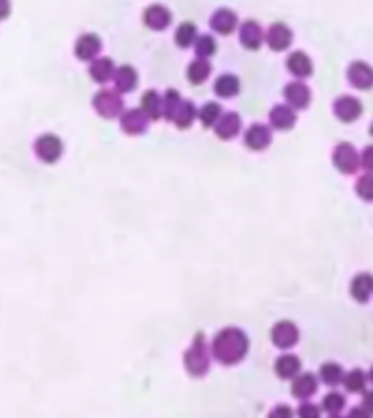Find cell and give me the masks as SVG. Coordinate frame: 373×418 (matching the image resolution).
<instances>
[{
  "instance_id": "cell-21",
  "label": "cell",
  "mask_w": 373,
  "mask_h": 418,
  "mask_svg": "<svg viewBox=\"0 0 373 418\" xmlns=\"http://www.w3.org/2000/svg\"><path fill=\"white\" fill-rule=\"evenodd\" d=\"M90 77L92 81H96L98 85H105L114 81V75H116V64L110 59V57H96L92 64H90Z\"/></svg>"
},
{
  "instance_id": "cell-19",
  "label": "cell",
  "mask_w": 373,
  "mask_h": 418,
  "mask_svg": "<svg viewBox=\"0 0 373 418\" xmlns=\"http://www.w3.org/2000/svg\"><path fill=\"white\" fill-rule=\"evenodd\" d=\"M242 131V120L238 114L234 112H227L219 118V122L214 124V133L221 137V140H232L236 137L238 133Z\"/></svg>"
},
{
  "instance_id": "cell-32",
  "label": "cell",
  "mask_w": 373,
  "mask_h": 418,
  "mask_svg": "<svg viewBox=\"0 0 373 418\" xmlns=\"http://www.w3.org/2000/svg\"><path fill=\"white\" fill-rule=\"evenodd\" d=\"M221 116H223V109L217 103H205L199 109V120H201V124L205 126V129H214V124L219 122Z\"/></svg>"
},
{
  "instance_id": "cell-23",
  "label": "cell",
  "mask_w": 373,
  "mask_h": 418,
  "mask_svg": "<svg viewBox=\"0 0 373 418\" xmlns=\"http://www.w3.org/2000/svg\"><path fill=\"white\" fill-rule=\"evenodd\" d=\"M301 373V359L293 353H284L275 359V375L284 381H293Z\"/></svg>"
},
{
  "instance_id": "cell-25",
  "label": "cell",
  "mask_w": 373,
  "mask_h": 418,
  "mask_svg": "<svg viewBox=\"0 0 373 418\" xmlns=\"http://www.w3.org/2000/svg\"><path fill=\"white\" fill-rule=\"evenodd\" d=\"M140 109L149 116V120H159L164 118V105H162V96H159L155 89H149V92L142 94L140 98Z\"/></svg>"
},
{
  "instance_id": "cell-41",
  "label": "cell",
  "mask_w": 373,
  "mask_h": 418,
  "mask_svg": "<svg viewBox=\"0 0 373 418\" xmlns=\"http://www.w3.org/2000/svg\"><path fill=\"white\" fill-rule=\"evenodd\" d=\"M347 418H373V414L367 412L365 408H353V410L347 414Z\"/></svg>"
},
{
  "instance_id": "cell-16",
  "label": "cell",
  "mask_w": 373,
  "mask_h": 418,
  "mask_svg": "<svg viewBox=\"0 0 373 418\" xmlns=\"http://www.w3.org/2000/svg\"><path fill=\"white\" fill-rule=\"evenodd\" d=\"M269 122H271L273 129H277V131H288V129H293L295 122H297V114H295V109L291 105H275L271 109V114H269Z\"/></svg>"
},
{
  "instance_id": "cell-28",
  "label": "cell",
  "mask_w": 373,
  "mask_h": 418,
  "mask_svg": "<svg viewBox=\"0 0 373 418\" xmlns=\"http://www.w3.org/2000/svg\"><path fill=\"white\" fill-rule=\"evenodd\" d=\"M240 92V79L234 75H221L214 81V94L221 98H232Z\"/></svg>"
},
{
  "instance_id": "cell-6",
  "label": "cell",
  "mask_w": 373,
  "mask_h": 418,
  "mask_svg": "<svg viewBox=\"0 0 373 418\" xmlns=\"http://www.w3.org/2000/svg\"><path fill=\"white\" fill-rule=\"evenodd\" d=\"M271 340H273V344L277 349H293L295 344L299 342V329H297V324L293 322V320H279V322H275L273 324V329H271Z\"/></svg>"
},
{
  "instance_id": "cell-30",
  "label": "cell",
  "mask_w": 373,
  "mask_h": 418,
  "mask_svg": "<svg viewBox=\"0 0 373 418\" xmlns=\"http://www.w3.org/2000/svg\"><path fill=\"white\" fill-rule=\"evenodd\" d=\"M343 377H345L343 366L336 364V361H326V364L319 368V379H321L326 386H339V384H343Z\"/></svg>"
},
{
  "instance_id": "cell-14",
  "label": "cell",
  "mask_w": 373,
  "mask_h": 418,
  "mask_svg": "<svg viewBox=\"0 0 373 418\" xmlns=\"http://www.w3.org/2000/svg\"><path fill=\"white\" fill-rule=\"evenodd\" d=\"M264 42L269 44L273 50H277V52L279 50H286L293 44V31L286 24L275 22V24L269 27V31L264 33Z\"/></svg>"
},
{
  "instance_id": "cell-3",
  "label": "cell",
  "mask_w": 373,
  "mask_h": 418,
  "mask_svg": "<svg viewBox=\"0 0 373 418\" xmlns=\"http://www.w3.org/2000/svg\"><path fill=\"white\" fill-rule=\"evenodd\" d=\"M92 105H94V112L105 118V120H114V118H120L122 112H124V100H122V94L116 92V89H110V87H103L94 94L92 98Z\"/></svg>"
},
{
  "instance_id": "cell-12",
  "label": "cell",
  "mask_w": 373,
  "mask_h": 418,
  "mask_svg": "<svg viewBox=\"0 0 373 418\" xmlns=\"http://www.w3.org/2000/svg\"><path fill=\"white\" fill-rule=\"evenodd\" d=\"M284 98H286V103L293 109H306L312 100V94H310V87L304 81H293L284 87Z\"/></svg>"
},
{
  "instance_id": "cell-7",
  "label": "cell",
  "mask_w": 373,
  "mask_h": 418,
  "mask_svg": "<svg viewBox=\"0 0 373 418\" xmlns=\"http://www.w3.org/2000/svg\"><path fill=\"white\" fill-rule=\"evenodd\" d=\"M149 116L142 112L140 107L136 109H124L120 116V129L127 135H142L149 129Z\"/></svg>"
},
{
  "instance_id": "cell-34",
  "label": "cell",
  "mask_w": 373,
  "mask_h": 418,
  "mask_svg": "<svg viewBox=\"0 0 373 418\" xmlns=\"http://www.w3.org/2000/svg\"><path fill=\"white\" fill-rule=\"evenodd\" d=\"M182 94L177 92V89H166L164 96H162V105H164V118L166 120H173V116L177 114V109L182 105Z\"/></svg>"
},
{
  "instance_id": "cell-31",
  "label": "cell",
  "mask_w": 373,
  "mask_h": 418,
  "mask_svg": "<svg viewBox=\"0 0 373 418\" xmlns=\"http://www.w3.org/2000/svg\"><path fill=\"white\" fill-rule=\"evenodd\" d=\"M197 38H199V33H197V27H194L192 22H182L180 27H177V31H175V44L180 46V48L194 46Z\"/></svg>"
},
{
  "instance_id": "cell-8",
  "label": "cell",
  "mask_w": 373,
  "mask_h": 418,
  "mask_svg": "<svg viewBox=\"0 0 373 418\" xmlns=\"http://www.w3.org/2000/svg\"><path fill=\"white\" fill-rule=\"evenodd\" d=\"M334 116L339 118L341 122H353L363 116V103L356 98V96H339L334 100V107H332Z\"/></svg>"
},
{
  "instance_id": "cell-15",
  "label": "cell",
  "mask_w": 373,
  "mask_h": 418,
  "mask_svg": "<svg viewBox=\"0 0 373 418\" xmlns=\"http://www.w3.org/2000/svg\"><path fill=\"white\" fill-rule=\"evenodd\" d=\"M319 390V379L312 375V373H299L295 379H293V396L299 398V401H308L310 396H314Z\"/></svg>"
},
{
  "instance_id": "cell-39",
  "label": "cell",
  "mask_w": 373,
  "mask_h": 418,
  "mask_svg": "<svg viewBox=\"0 0 373 418\" xmlns=\"http://www.w3.org/2000/svg\"><path fill=\"white\" fill-rule=\"evenodd\" d=\"M360 166H363L365 170L373 172V144L360 153Z\"/></svg>"
},
{
  "instance_id": "cell-5",
  "label": "cell",
  "mask_w": 373,
  "mask_h": 418,
  "mask_svg": "<svg viewBox=\"0 0 373 418\" xmlns=\"http://www.w3.org/2000/svg\"><path fill=\"white\" fill-rule=\"evenodd\" d=\"M33 151H35V155H38L40 161H44V163H57L59 157L64 155V142L55 133H44V135H40L38 140H35Z\"/></svg>"
},
{
  "instance_id": "cell-26",
  "label": "cell",
  "mask_w": 373,
  "mask_h": 418,
  "mask_svg": "<svg viewBox=\"0 0 373 418\" xmlns=\"http://www.w3.org/2000/svg\"><path fill=\"white\" fill-rule=\"evenodd\" d=\"M199 118V109L194 107L192 100H182L180 109H177V114L173 116V122L177 129H190L192 122Z\"/></svg>"
},
{
  "instance_id": "cell-44",
  "label": "cell",
  "mask_w": 373,
  "mask_h": 418,
  "mask_svg": "<svg viewBox=\"0 0 373 418\" xmlns=\"http://www.w3.org/2000/svg\"><path fill=\"white\" fill-rule=\"evenodd\" d=\"M330 418H345V416H341V414H330Z\"/></svg>"
},
{
  "instance_id": "cell-35",
  "label": "cell",
  "mask_w": 373,
  "mask_h": 418,
  "mask_svg": "<svg viewBox=\"0 0 373 418\" xmlns=\"http://www.w3.org/2000/svg\"><path fill=\"white\" fill-rule=\"evenodd\" d=\"M321 408L328 412V414H341V410L345 408V396L341 392H328L323 396V403Z\"/></svg>"
},
{
  "instance_id": "cell-4",
  "label": "cell",
  "mask_w": 373,
  "mask_h": 418,
  "mask_svg": "<svg viewBox=\"0 0 373 418\" xmlns=\"http://www.w3.org/2000/svg\"><path fill=\"white\" fill-rule=\"evenodd\" d=\"M332 161H334V168L343 172V174H356L360 168V153L351 147L347 142H341L334 147L332 153Z\"/></svg>"
},
{
  "instance_id": "cell-11",
  "label": "cell",
  "mask_w": 373,
  "mask_h": 418,
  "mask_svg": "<svg viewBox=\"0 0 373 418\" xmlns=\"http://www.w3.org/2000/svg\"><path fill=\"white\" fill-rule=\"evenodd\" d=\"M142 22H145L151 31H164L173 22V13L164 5H151L142 13Z\"/></svg>"
},
{
  "instance_id": "cell-36",
  "label": "cell",
  "mask_w": 373,
  "mask_h": 418,
  "mask_svg": "<svg viewBox=\"0 0 373 418\" xmlns=\"http://www.w3.org/2000/svg\"><path fill=\"white\" fill-rule=\"evenodd\" d=\"M356 192H358V196L363 198V201H373V172L363 174V177L358 179Z\"/></svg>"
},
{
  "instance_id": "cell-40",
  "label": "cell",
  "mask_w": 373,
  "mask_h": 418,
  "mask_svg": "<svg viewBox=\"0 0 373 418\" xmlns=\"http://www.w3.org/2000/svg\"><path fill=\"white\" fill-rule=\"evenodd\" d=\"M363 408L373 414V390H365L363 392Z\"/></svg>"
},
{
  "instance_id": "cell-2",
  "label": "cell",
  "mask_w": 373,
  "mask_h": 418,
  "mask_svg": "<svg viewBox=\"0 0 373 418\" xmlns=\"http://www.w3.org/2000/svg\"><path fill=\"white\" fill-rule=\"evenodd\" d=\"M210 357H212V351L205 342V336L199 331L194 336L192 344L188 347V351L184 353V366H186V373L190 377H203L207 375L210 371Z\"/></svg>"
},
{
  "instance_id": "cell-20",
  "label": "cell",
  "mask_w": 373,
  "mask_h": 418,
  "mask_svg": "<svg viewBox=\"0 0 373 418\" xmlns=\"http://www.w3.org/2000/svg\"><path fill=\"white\" fill-rule=\"evenodd\" d=\"M349 294H351L353 301L367 303L373 297V275H369V272H360V275L353 277L351 283H349Z\"/></svg>"
},
{
  "instance_id": "cell-9",
  "label": "cell",
  "mask_w": 373,
  "mask_h": 418,
  "mask_svg": "<svg viewBox=\"0 0 373 418\" xmlns=\"http://www.w3.org/2000/svg\"><path fill=\"white\" fill-rule=\"evenodd\" d=\"M101 50L103 42L96 33H83L75 44V54L81 61H94L96 57H101Z\"/></svg>"
},
{
  "instance_id": "cell-42",
  "label": "cell",
  "mask_w": 373,
  "mask_h": 418,
  "mask_svg": "<svg viewBox=\"0 0 373 418\" xmlns=\"http://www.w3.org/2000/svg\"><path fill=\"white\" fill-rule=\"evenodd\" d=\"M11 13V0H0V20H7Z\"/></svg>"
},
{
  "instance_id": "cell-17",
  "label": "cell",
  "mask_w": 373,
  "mask_h": 418,
  "mask_svg": "<svg viewBox=\"0 0 373 418\" xmlns=\"http://www.w3.org/2000/svg\"><path fill=\"white\" fill-rule=\"evenodd\" d=\"M238 38H240L242 48H247V50H258V48L264 44V31H262V27H260L258 22L247 20V22L240 27V31H238Z\"/></svg>"
},
{
  "instance_id": "cell-43",
  "label": "cell",
  "mask_w": 373,
  "mask_h": 418,
  "mask_svg": "<svg viewBox=\"0 0 373 418\" xmlns=\"http://www.w3.org/2000/svg\"><path fill=\"white\" fill-rule=\"evenodd\" d=\"M367 377H369V381L373 384V366H371V371H369V375H367Z\"/></svg>"
},
{
  "instance_id": "cell-38",
  "label": "cell",
  "mask_w": 373,
  "mask_h": 418,
  "mask_svg": "<svg viewBox=\"0 0 373 418\" xmlns=\"http://www.w3.org/2000/svg\"><path fill=\"white\" fill-rule=\"evenodd\" d=\"M266 418H295V412L288 405H277V408H273L269 412V416H266Z\"/></svg>"
},
{
  "instance_id": "cell-22",
  "label": "cell",
  "mask_w": 373,
  "mask_h": 418,
  "mask_svg": "<svg viewBox=\"0 0 373 418\" xmlns=\"http://www.w3.org/2000/svg\"><path fill=\"white\" fill-rule=\"evenodd\" d=\"M286 68H288V72H291L293 77L306 79V77L312 75V59L308 57V54H306L304 50H295V52L288 54Z\"/></svg>"
},
{
  "instance_id": "cell-45",
  "label": "cell",
  "mask_w": 373,
  "mask_h": 418,
  "mask_svg": "<svg viewBox=\"0 0 373 418\" xmlns=\"http://www.w3.org/2000/svg\"><path fill=\"white\" fill-rule=\"evenodd\" d=\"M369 133H371V135H373V124H371V126H369Z\"/></svg>"
},
{
  "instance_id": "cell-37",
  "label": "cell",
  "mask_w": 373,
  "mask_h": 418,
  "mask_svg": "<svg viewBox=\"0 0 373 418\" xmlns=\"http://www.w3.org/2000/svg\"><path fill=\"white\" fill-rule=\"evenodd\" d=\"M299 418H321V408L310 403V401H301L299 410H297Z\"/></svg>"
},
{
  "instance_id": "cell-27",
  "label": "cell",
  "mask_w": 373,
  "mask_h": 418,
  "mask_svg": "<svg viewBox=\"0 0 373 418\" xmlns=\"http://www.w3.org/2000/svg\"><path fill=\"white\" fill-rule=\"evenodd\" d=\"M210 75H212V66H210L207 59H201V57L194 59V61L188 66V70H186V77H188V81H190L192 85L205 83V81L210 79Z\"/></svg>"
},
{
  "instance_id": "cell-18",
  "label": "cell",
  "mask_w": 373,
  "mask_h": 418,
  "mask_svg": "<svg viewBox=\"0 0 373 418\" xmlns=\"http://www.w3.org/2000/svg\"><path fill=\"white\" fill-rule=\"evenodd\" d=\"M210 27L221 35H229L238 27V15L232 9H217L210 17Z\"/></svg>"
},
{
  "instance_id": "cell-33",
  "label": "cell",
  "mask_w": 373,
  "mask_h": 418,
  "mask_svg": "<svg viewBox=\"0 0 373 418\" xmlns=\"http://www.w3.org/2000/svg\"><path fill=\"white\" fill-rule=\"evenodd\" d=\"M217 40L212 38V35H199L197 42H194V52H197V57L201 59H210L212 54H217Z\"/></svg>"
},
{
  "instance_id": "cell-29",
  "label": "cell",
  "mask_w": 373,
  "mask_h": 418,
  "mask_svg": "<svg viewBox=\"0 0 373 418\" xmlns=\"http://www.w3.org/2000/svg\"><path fill=\"white\" fill-rule=\"evenodd\" d=\"M367 384H369V377L365 375V371L360 368H353L349 373H345L343 377V386L347 392H353V394H360L367 390Z\"/></svg>"
},
{
  "instance_id": "cell-1",
  "label": "cell",
  "mask_w": 373,
  "mask_h": 418,
  "mask_svg": "<svg viewBox=\"0 0 373 418\" xmlns=\"http://www.w3.org/2000/svg\"><path fill=\"white\" fill-rule=\"evenodd\" d=\"M212 357L225 366H234L247 357L249 353V338L238 327H225L210 344Z\"/></svg>"
},
{
  "instance_id": "cell-10",
  "label": "cell",
  "mask_w": 373,
  "mask_h": 418,
  "mask_svg": "<svg viewBox=\"0 0 373 418\" xmlns=\"http://www.w3.org/2000/svg\"><path fill=\"white\" fill-rule=\"evenodd\" d=\"M347 81L356 89H371L373 87V68L367 61H353L347 68Z\"/></svg>"
},
{
  "instance_id": "cell-24",
  "label": "cell",
  "mask_w": 373,
  "mask_h": 418,
  "mask_svg": "<svg viewBox=\"0 0 373 418\" xmlns=\"http://www.w3.org/2000/svg\"><path fill=\"white\" fill-rule=\"evenodd\" d=\"M138 85V72L133 66H120L116 68V75H114V89L120 94H129L133 92Z\"/></svg>"
},
{
  "instance_id": "cell-13",
  "label": "cell",
  "mask_w": 373,
  "mask_h": 418,
  "mask_svg": "<svg viewBox=\"0 0 373 418\" xmlns=\"http://www.w3.org/2000/svg\"><path fill=\"white\" fill-rule=\"evenodd\" d=\"M273 133L266 124H251L244 131V147L251 151H264L271 144Z\"/></svg>"
}]
</instances>
